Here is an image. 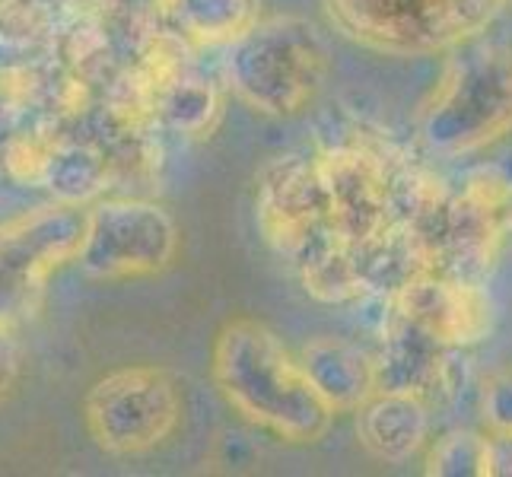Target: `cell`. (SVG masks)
<instances>
[{"label":"cell","mask_w":512,"mask_h":477,"mask_svg":"<svg viewBox=\"0 0 512 477\" xmlns=\"http://www.w3.org/2000/svg\"><path fill=\"white\" fill-rule=\"evenodd\" d=\"M490 477H512V436H490Z\"/></svg>","instance_id":"obj_21"},{"label":"cell","mask_w":512,"mask_h":477,"mask_svg":"<svg viewBox=\"0 0 512 477\" xmlns=\"http://www.w3.org/2000/svg\"><path fill=\"white\" fill-rule=\"evenodd\" d=\"M299 360L334 414H357L376 392V357L347 338H312L299 350Z\"/></svg>","instance_id":"obj_13"},{"label":"cell","mask_w":512,"mask_h":477,"mask_svg":"<svg viewBox=\"0 0 512 477\" xmlns=\"http://www.w3.org/2000/svg\"><path fill=\"white\" fill-rule=\"evenodd\" d=\"M42 284L0 255V325H16L39 303Z\"/></svg>","instance_id":"obj_18"},{"label":"cell","mask_w":512,"mask_h":477,"mask_svg":"<svg viewBox=\"0 0 512 477\" xmlns=\"http://www.w3.org/2000/svg\"><path fill=\"white\" fill-rule=\"evenodd\" d=\"M452 347H443L427 331L395 318L376 353V388L433 398L455 392L452 385Z\"/></svg>","instance_id":"obj_11"},{"label":"cell","mask_w":512,"mask_h":477,"mask_svg":"<svg viewBox=\"0 0 512 477\" xmlns=\"http://www.w3.org/2000/svg\"><path fill=\"white\" fill-rule=\"evenodd\" d=\"M417 131L439 156H468L512 134V48L468 42L420 105Z\"/></svg>","instance_id":"obj_4"},{"label":"cell","mask_w":512,"mask_h":477,"mask_svg":"<svg viewBox=\"0 0 512 477\" xmlns=\"http://www.w3.org/2000/svg\"><path fill=\"white\" fill-rule=\"evenodd\" d=\"M331 74V51L319 26L303 16H271L226 48L229 93L268 118H296L312 109Z\"/></svg>","instance_id":"obj_3"},{"label":"cell","mask_w":512,"mask_h":477,"mask_svg":"<svg viewBox=\"0 0 512 477\" xmlns=\"http://www.w3.org/2000/svg\"><path fill=\"white\" fill-rule=\"evenodd\" d=\"M430 477H490V439L478 430H446L423 458Z\"/></svg>","instance_id":"obj_17"},{"label":"cell","mask_w":512,"mask_h":477,"mask_svg":"<svg viewBox=\"0 0 512 477\" xmlns=\"http://www.w3.org/2000/svg\"><path fill=\"white\" fill-rule=\"evenodd\" d=\"M481 423L490 436H512V363L484 379Z\"/></svg>","instance_id":"obj_19"},{"label":"cell","mask_w":512,"mask_h":477,"mask_svg":"<svg viewBox=\"0 0 512 477\" xmlns=\"http://www.w3.org/2000/svg\"><path fill=\"white\" fill-rule=\"evenodd\" d=\"M86 233H90V210L55 201L0 226V255L45 284L48 274L80 258Z\"/></svg>","instance_id":"obj_10"},{"label":"cell","mask_w":512,"mask_h":477,"mask_svg":"<svg viewBox=\"0 0 512 477\" xmlns=\"http://www.w3.org/2000/svg\"><path fill=\"white\" fill-rule=\"evenodd\" d=\"M433 430V404L408 392L376 388L357 408V443L382 465H404L427 446Z\"/></svg>","instance_id":"obj_12"},{"label":"cell","mask_w":512,"mask_h":477,"mask_svg":"<svg viewBox=\"0 0 512 477\" xmlns=\"http://www.w3.org/2000/svg\"><path fill=\"white\" fill-rule=\"evenodd\" d=\"M175 255L179 226L169 210L153 201L115 198L90 207V233L77 264L90 280L118 284L169 271Z\"/></svg>","instance_id":"obj_7"},{"label":"cell","mask_w":512,"mask_h":477,"mask_svg":"<svg viewBox=\"0 0 512 477\" xmlns=\"http://www.w3.org/2000/svg\"><path fill=\"white\" fill-rule=\"evenodd\" d=\"M210 379L226 408L280 443L312 446L334 423L299 353L258 318L239 315L220 325L210 347Z\"/></svg>","instance_id":"obj_1"},{"label":"cell","mask_w":512,"mask_h":477,"mask_svg":"<svg viewBox=\"0 0 512 477\" xmlns=\"http://www.w3.org/2000/svg\"><path fill=\"white\" fill-rule=\"evenodd\" d=\"M39 185L61 204L86 207L109 188V163L90 144H51Z\"/></svg>","instance_id":"obj_14"},{"label":"cell","mask_w":512,"mask_h":477,"mask_svg":"<svg viewBox=\"0 0 512 477\" xmlns=\"http://www.w3.org/2000/svg\"><path fill=\"white\" fill-rule=\"evenodd\" d=\"M312 156L328 194L334 229L350 249L379 239L404 220L401 188L382 153L363 144H328Z\"/></svg>","instance_id":"obj_8"},{"label":"cell","mask_w":512,"mask_h":477,"mask_svg":"<svg viewBox=\"0 0 512 477\" xmlns=\"http://www.w3.org/2000/svg\"><path fill=\"white\" fill-rule=\"evenodd\" d=\"M23 373V344L16 338V325H0V404L20 385Z\"/></svg>","instance_id":"obj_20"},{"label":"cell","mask_w":512,"mask_h":477,"mask_svg":"<svg viewBox=\"0 0 512 477\" xmlns=\"http://www.w3.org/2000/svg\"><path fill=\"white\" fill-rule=\"evenodd\" d=\"M392 303L398 318L423 328L452 350L481 344L493 331L490 293L471 277L423 271L392 296Z\"/></svg>","instance_id":"obj_9"},{"label":"cell","mask_w":512,"mask_h":477,"mask_svg":"<svg viewBox=\"0 0 512 477\" xmlns=\"http://www.w3.org/2000/svg\"><path fill=\"white\" fill-rule=\"evenodd\" d=\"M255 217L264 242L290 261L309 296L319 303H350L363 296L353 249L334 229L315 156L287 153L261 166Z\"/></svg>","instance_id":"obj_2"},{"label":"cell","mask_w":512,"mask_h":477,"mask_svg":"<svg viewBox=\"0 0 512 477\" xmlns=\"http://www.w3.org/2000/svg\"><path fill=\"white\" fill-rule=\"evenodd\" d=\"M175 20L194 45L229 48L261 20V0H175Z\"/></svg>","instance_id":"obj_15"},{"label":"cell","mask_w":512,"mask_h":477,"mask_svg":"<svg viewBox=\"0 0 512 477\" xmlns=\"http://www.w3.org/2000/svg\"><path fill=\"white\" fill-rule=\"evenodd\" d=\"M185 420L182 382L166 366L137 363L105 373L83 398V427L115 458L150 455L179 433Z\"/></svg>","instance_id":"obj_6"},{"label":"cell","mask_w":512,"mask_h":477,"mask_svg":"<svg viewBox=\"0 0 512 477\" xmlns=\"http://www.w3.org/2000/svg\"><path fill=\"white\" fill-rule=\"evenodd\" d=\"M506 0H322L331 29L392 58L455 51L497 20Z\"/></svg>","instance_id":"obj_5"},{"label":"cell","mask_w":512,"mask_h":477,"mask_svg":"<svg viewBox=\"0 0 512 477\" xmlns=\"http://www.w3.org/2000/svg\"><path fill=\"white\" fill-rule=\"evenodd\" d=\"M506 7H512V0H506Z\"/></svg>","instance_id":"obj_22"},{"label":"cell","mask_w":512,"mask_h":477,"mask_svg":"<svg viewBox=\"0 0 512 477\" xmlns=\"http://www.w3.org/2000/svg\"><path fill=\"white\" fill-rule=\"evenodd\" d=\"M160 112L172 131L201 137V134H210V128L217 125L220 96L207 80L182 77L166 86V93L160 99Z\"/></svg>","instance_id":"obj_16"}]
</instances>
